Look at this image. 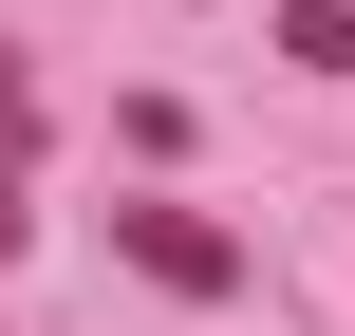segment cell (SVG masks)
Instances as JSON below:
<instances>
[{
    "instance_id": "2",
    "label": "cell",
    "mask_w": 355,
    "mask_h": 336,
    "mask_svg": "<svg viewBox=\"0 0 355 336\" xmlns=\"http://www.w3.org/2000/svg\"><path fill=\"white\" fill-rule=\"evenodd\" d=\"M262 37H281V75H355V0H281Z\"/></svg>"
},
{
    "instance_id": "1",
    "label": "cell",
    "mask_w": 355,
    "mask_h": 336,
    "mask_svg": "<svg viewBox=\"0 0 355 336\" xmlns=\"http://www.w3.org/2000/svg\"><path fill=\"white\" fill-rule=\"evenodd\" d=\"M112 243H131L168 299H243V243H225V224H187V206H112Z\"/></svg>"
},
{
    "instance_id": "3",
    "label": "cell",
    "mask_w": 355,
    "mask_h": 336,
    "mask_svg": "<svg viewBox=\"0 0 355 336\" xmlns=\"http://www.w3.org/2000/svg\"><path fill=\"white\" fill-rule=\"evenodd\" d=\"M19 224H37V206H19V150H0V262H19Z\"/></svg>"
}]
</instances>
